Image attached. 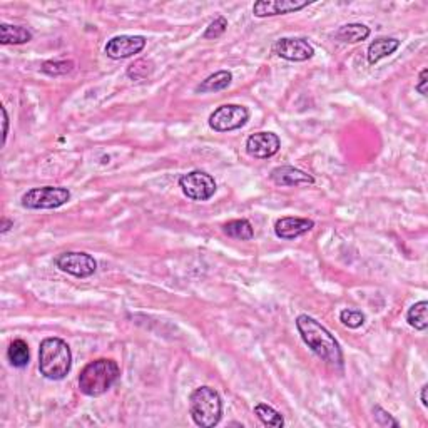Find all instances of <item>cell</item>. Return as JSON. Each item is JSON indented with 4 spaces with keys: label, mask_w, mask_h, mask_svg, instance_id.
<instances>
[{
    "label": "cell",
    "mask_w": 428,
    "mask_h": 428,
    "mask_svg": "<svg viewBox=\"0 0 428 428\" xmlns=\"http://www.w3.org/2000/svg\"><path fill=\"white\" fill-rule=\"evenodd\" d=\"M427 392H428V385H423L422 392H420V400H422L423 407H428V400H427Z\"/></svg>",
    "instance_id": "4dcf8cb0"
},
{
    "label": "cell",
    "mask_w": 428,
    "mask_h": 428,
    "mask_svg": "<svg viewBox=\"0 0 428 428\" xmlns=\"http://www.w3.org/2000/svg\"><path fill=\"white\" fill-rule=\"evenodd\" d=\"M231 80H233V74L229 71H218L201 80V84L196 86V92L198 94H207V92L225 91V89L231 86Z\"/></svg>",
    "instance_id": "e0dca14e"
},
{
    "label": "cell",
    "mask_w": 428,
    "mask_h": 428,
    "mask_svg": "<svg viewBox=\"0 0 428 428\" xmlns=\"http://www.w3.org/2000/svg\"><path fill=\"white\" fill-rule=\"evenodd\" d=\"M249 121L248 107L241 104H225L218 107L207 119V124L216 133H229V131L241 129Z\"/></svg>",
    "instance_id": "52a82bcc"
},
{
    "label": "cell",
    "mask_w": 428,
    "mask_h": 428,
    "mask_svg": "<svg viewBox=\"0 0 428 428\" xmlns=\"http://www.w3.org/2000/svg\"><path fill=\"white\" fill-rule=\"evenodd\" d=\"M7 358H9L10 365H12L14 368H25L30 360V352L27 341L14 340L10 343L9 350H7Z\"/></svg>",
    "instance_id": "ffe728a7"
},
{
    "label": "cell",
    "mask_w": 428,
    "mask_h": 428,
    "mask_svg": "<svg viewBox=\"0 0 428 428\" xmlns=\"http://www.w3.org/2000/svg\"><path fill=\"white\" fill-rule=\"evenodd\" d=\"M315 227L313 219L308 218H295V216H284L275 223V234L280 240H296L303 234L310 233Z\"/></svg>",
    "instance_id": "4fadbf2b"
},
{
    "label": "cell",
    "mask_w": 428,
    "mask_h": 428,
    "mask_svg": "<svg viewBox=\"0 0 428 428\" xmlns=\"http://www.w3.org/2000/svg\"><path fill=\"white\" fill-rule=\"evenodd\" d=\"M0 227H2V229H0V233H2V234L9 233V231L14 227V221H12V219H9V218H5V216H3V218H2V226H0Z\"/></svg>",
    "instance_id": "f546056e"
},
{
    "label": "cell",
    "mask_w": 428,
    "mask_h": 428,
    "mask_svg": "<svg viewBox=\"0 0 428 428\" xmlns=\"http://www.w3.org/2000/svg\"><path fill=\"white\" fill-rule=\"evenodd\" d=\"M121 378V368L117 361L111 358H99L82 368L79 375V390L86 396H101L117 383Z\"/></svg>",
    "instance_id": "3957f363"
},
{
    "label": "cell",
    "mask_w": 428,
    "mask_h": 428,
    "mask_svg": "<svg viewBox=\"0 0 428 428\" xmlns=\"http://www.w3.org/2000/svg\"><path fill=\"white\" fill-rule=\"evenodd\" d=\"M398 47H400L398 38H393V37L376 38V41H373L372 44L368 45V52H366L368 64L375 65L376 63H380L381 59H385V57L395 54L396 51H398Z\"/></svg>",
    "instance_id": "9a60e30c"
},
{
    "label": "cell",
    "mask_w": 428,
    "mask_h": 428,
    "mask_svg": "<svg viewBox=\"0 0 428 428\" xmlns=\"http://www.w3.org/2000/svg\"><path fill=\"white\" fill-rule=\"evenodd\" d=\"M56 266L60 271L76 278H89L98 271V261L87 253L67 251L56 258Z\"/></svg>",
    "instance_id": "ba28073f"
},
{
    "label": "cell",
    "mask_w": 428,
    "mask_h": 428,
    "mask_svg": "<svg viewBox=\"0 0 428 428\" xmlns=\"http://www.w3.org/2000/svg\"><path fill=\"white\" fill-rule=\"evenodd\" d=\"M154 71V64L151 63V60L148 59H139L136 60L134 64H131L129 67H127V77L133 80H141L144 79V77L151 76V72Z\"/></svg>",
    "instance_id": "603a6c76"
},
{
    "label": "cell",
    "mask_w": 428,
    "mask_h": 428,
    "mask_svg": "<svg viewBox=\"0 0 428 428\" xmlns=\"http://www.w3.org/2000/svg\"><path fill=\"white\" fill-rule=\"evenodd\" d=\"M340 322L345 326L352 328V330H357V328L365 325L366 316L363 311H360V310H354V308H345V310H341V313H340Z\"/></svg>",
    "instance_id": "d4e9b609"
},
{
    "label": "cell",
    "mask_w": 428,
    "mask_h": 428,
    "mask_svg": "<svg viewBox=\"0 0 428 428\" xmlns=\"http://www.w3.org/2000/svg\"><path fill=\"white\" fill-rule=\"evenodd\" d=\"M296 328H298L302 340L306 343L308 348L313 352L319 360L325 363L335 366V368H343L345 365V357H343V350L337 338L326 330L318 319L313 316L300 315L296 318Z\"/></svg>",
    "instance_id": "6da1fadb"
},
{
    "label": "cell",
    "mask_w": 428,
    "mask_h": 428,
    "mask_svg": "<svg viewBox=\"0 0 428 428\" xmlns=\"http://www.w3.org/2000/svg\"><path fill=\"white\" fill-rule=\"evenodd\" d=\"M223 233L226 236L241 241H249L254 238L253 225L248 219H233V221H227L226 225H223Z\"/></svg>",
    "instance_id": "d6986e66"
},
{
    "label": "cell",
    "mask_w": 428,
    "mask_h": 428,
    "mask_svg": "<svg viewBox=\"0 0 428 428\" xmlns=\"http://www.w3.org/2000/svg\"><path fill=\"white\" fill-rule=\"evenodd\" d=\"M146 44H148V41L142 36H115L111 41H107L104 52L111 59L121 60L141 54L144 51Z\"/></svg>",
    "instance_id": "30bf717a"
},
{
    "label": "cell",
    "mask_w": 428,
    "mask_h": 428,
    "mask_svg": "<svg viewBox=\"0 0 428 428\" xmlns=\"http://www.w3.org/2000/svg\"><path fill=\"white\" fill-rule=\"evenodd\" d=\"M227 30V21L223 15H218L204 30L203 38H219Z\"/></svg>",
    "instance_id": "484cf974"
},
{
    "label": "cell",
    "mask_w": 428,
    "mask_h": 428,
    "mask_svg": "<svg viewBox=\"0 0 428 428\" xmlns=\"http://www.w3.org/2000/svg\"><path fill=\"white\" fill-rule=\"evenodd\" d=\"M281 148V141L278 134L269 133V131H261V133L251 134L246 139V153L254 159H269L278 154Z\"/></svg>",
    "instance_id": "8fae6325"
},
{
    "label": "cell",
    "mask_w": 428,
    "mask_h": 428,
    "mask_svg": "<svg viewBox=\"0 0 428 428\" xmlns=\"http://www.w3.org/2000/svg\"><path fill=\"white\" fill-rule=\"evenodd\" d=\"M72 368L71 346L63 338H44L38 346V370L47 380L59 381L69 375Z\"/></svg>",
    "instance_id": "7a4b0ae2"
},
{
    "label": "cell",
    "mask_w": 428,
    "mask_h": 428,
    "mask_svg": "<svg viewBox=\"0 0 428 428\" xmlns=\"http://www.w3.org/2000/svg\"><path fill=\"white\" fill-rule=\"evenodd\" d=\"M269 179L276 184V186H311L315 184V177L308 172L302 171L293 166H278L269 172Z\"/></svg>",
    "instance_id": "5bb4252c"
},
{
    "label": "cell",
    "mask_w": 428,
    "mask_h": 428,
    "mask_svg": "<svg viewBox=\"0 0 428 428\" xmlns=\"http://www.w3.org/2000/svg\"><path fill=\"white\" fill-rule=\"evenodd\" d=\"M179 188L184 196L192 201H210L214 196L218 184L214 177L201 169H194L179 177Z\"/></svg>",
    "instance_id": "8992f818"
},
{
    "label": "cell",
    "mask_w": 428,
    "mask_h": 428,
    "mask_svg": "<svg viewBox=\"0 0 428 428\" xmlns=\"http://www.w3.org/2000/svg\"><path fill=\"white\" fill-rule=\"evenodd\" d=\"M32 32L22 25L0 24V44L2 45H22L32 41Z\"/></svg>",
    "instance_id": "2e32d148"
},
{
    "label": "cell",
    "mask_w": 428,
    "mask_h": 428,
    "mask_svg": "<svg viewBox=\"0 0 428 428\" xmlns=\"http://www.w3.org/2000/svg\"><path fill=\"white\" fill-rule=\"evenodd\" d=\"M273 52L290 63H304L315 56V47L306 38L283 37L273 44Z\"/></svg>",
    "instance_id": "9c48e42d"
},
{
    "label": "cell",
    "mask_w": 428,
    "mask_h": 428,
    "mask_svg": "<svg viewBox=\"0 0 428 428\" xmlns=\"http://www.w3.org/2000/svg\"><path fill=\"white\" fill-rule=\"evenodd\" d=\"M69 201H71V191L67 188L57 186L29 189L21 198L22 207L25 210H57Z\"/></svg>",
    "instance_id": "5b68a950"
},
{
    "label": "cell",
    "mask_w": 428,
    "mask_h": 428,
    "mask_svg": "<svg viewBox=\"0 0 428 428\" xmlns=\"http://www.w3.org/2000/svg\"><path fill=\"white\" fill-rule=\"evenodd\" d=\"M189 414L201 428H213L223 418L221 395L211 387H199L189 396Z\"/></svg>",
    "instance_id": "277c9868"
},
{
    "label": "cell",
    "mask_w": 428,
    "mask_h": 428,
    "mask_svg": "<svg viewBox=\"0 0 428 428\" xmlns=\"http://www.w3.org/2000/svg\"><path fill=\"white\" fill-rule=\"evenodd\" d=\"M373 418L380 427H400L398 420L393 418V415L390 412H387L385 408H381L380 405H375L373 407Z\"/></svg>",
    "instance_id": "4316f807"
},
{
    "label": "cell",
    "mask_w": 428,
    "mask_h": 428,
    "mask_svg": "<svg viewBox=\"0 0 428 428\" xmlns=\"http://www.w3.org/2000/svg\"><path fill=\"white\" fill-rule=\"evenodd\" d=\"M427 310H428V303L423 300V302L415 303L414 306L408 308L407 311V322L408 325L418 331H425L428 326V318H427Z\"/></svg>",
    "instance_id": "7402d4cb"
},
{
    "label": "cell",
    "mask_w": 428,
    "mask_h": 428,
    "mask_svg": "<svg viewBox=\"0 0 428 428\" xmlns=\"http://www.w3.org/2000/svg\"><path fill=\"white\" fill-rule=\"evenodd\" d=\"M254 415L258 416L261 423L266 427H275V428H283L284 427V418L280 412L275 410L273 407H269L268 403L260 402L254 407Z\"/></svg>",
    "instance_id": "44dd1931"
},
{
    "label": "cell",
    "mask_w": 428,
    "mask_h": 428,
    "mask_svg": "<svg viewBox=\"0 0 428 428\" xmlns=\"http://www.w3.org/2000/svg\"><path fill=\"white\" fill-rule=\"evenodd\" d=\"M310 0H260L253 5L254 17H273V15H284L298 12L310 5Z\"/></svg>",
    "instance_id": "7c38bea8"
},
{
    "label": "cell",
    "mask_w": 428,
    "mask_h": 428,
    "mask_svg": "<svg viewBox=\"0 0 428 428\" xmlns=\"http://www.w3.org/2000/svg\"><path fill=\"white\" fill-rule=\"evenodd\" d=\"M372 30L365 24H345L335 32V38L340 42H348V44H357L363 42L370 37Z\"/></svg>",
    "instance_id": "ac0fdd59"
},
{
    "label": "cell",
    "mask_w": 428,
    "mask_h": 428,
    "mask_svg": "<svg viewBox=\"0 0 428 428\" xmlns=\"http://www.w3.org/2000/svg\"><path fill=\"white\" fill-rule=\"evenodd\" d=\"M427 84H428V69H423V71L420 72L418 82H416V86H415V91L418 92V94H422L423 98H427L428 95Z\"/></svg>",
    "instance_id": "83f0119b"
},
{
    "label": "cell",
    "mask_w": 428,
    "mask_h": 428,
    "mask_svg": "<svg viewBox=\"0 0 428 428\" xmlns=\"http://www.w3.org/2000/svg\"><path fill=\"white\" fill-rule=\"evenodd\" d=\"M2 115H3V139H2V144H5L7 136H9V114H7L5 107H2Z\"/></svg>",
    "instance_id": "f1b7e54d"
},
{
    "label": "cell",
    "mask_w": 428,
    "mask_h": 428,
    "mask_svg": "<svg viewBox=\"0 0 428 428\" xmlns=\"http://www.w3.org/2000/svg\"><path fill=\"white\" fill-rule=\"evenodd\" d=\"M74 69V63L72 60H47L42 64L41 71L47 76H65L72 72Z\"/></svg>",
    "instance_id": "cb8c5ba5"
}]
</instances>
